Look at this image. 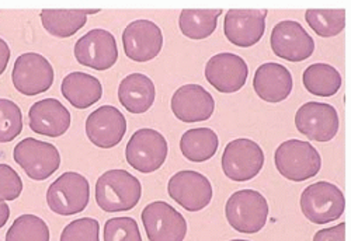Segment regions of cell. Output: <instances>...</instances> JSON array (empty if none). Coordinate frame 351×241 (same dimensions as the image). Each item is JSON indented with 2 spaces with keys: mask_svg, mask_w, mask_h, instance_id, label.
Wrapping results in <instances>:
<instances>
[{
  "mask_svg": "<svg viewBox=\"0 0 351 241\" xmlns=\"http://www.w3.org/2000/svg\"><path fill=\"white\" fill-rule=\"evenodd\" d=\"M155 97V84L146 75L131 73L120 83V103L131 114H143L148 111L154 105Z\"/></svg>",
  "mask_w": 351,
  "mask_h": 241,
  "instance_id": "obj_22",
  "label": "cell"
},
{
  "mask_svg": "<svg viewBox=\"0 0 351 241\" xmlns=\"http://www.w3.org/2000/svg\"><path fill=\"white\" fill-rule=\"evenodd\" d=\"M267 10L230 9L225 14L223 34L226 40L241 48L256 45L266 31Z\"/></svg>",
  "mask_w": 351,
  "mask_h": 241,
  "instance_id": "obj_16",
  "label": "cell"
},
{
  "mask_svg": "<svg viewBox=\"0 0 351 241\" xmlns=\"http://www.w3.org/2000/svg\"><path fill=\"white\" fill-rule=\"evenodd\" d=\"M127 134V119L123 112L112 105H103L86 119V135L101 149L120 144Z\"/></svg>",
  "mask_w": 351,
  "mask_h": 241,
  "instance_id": "obj_18",
  "label": "cell"
},
{
  "mask_svg": "<svg viewBox=\"0 0 351 241\" xmlns=\"http://www.w3.org/2000/svg\"><path fill=\"white\" fill-rule=\"evenodd\" d=\"M230 241H249V240H230Z\"/></svg>",
  "mask_w": 351,
  "mask_h": 241,
  "instance_id": "obj_37",
  "label": "cell"
},
{
  "mask_svg": "<svg viewBox=\"0 0 351 241\" xmlns=\"http://www.w3.org/2000/svg\"><path fill=\"white\" fill-rule=\"evenodd\" d=\"M123 45L127 58L134 62H149L162 51V29L151 20H135L124 29Z\"/></svg>",
  "mask_w": 351,
  "mask_h": 241,
  "instance_id": "obj_15",
  "label": "cell"
},
{
  "mask_svg": "<svg viewBox=\"0 0 351 241\" xmlns=\"http://www.w3.org/2000/svg\"><path fill=\"white\" fill-rule=\"evenodd\" d=\"M23 192V181L9 164L0 163V202L14 201Z\"/></svg>",
  "mask_w": 351,
  "mask_h": 241,
  "instance_id": "obj_33",
  "label": "cell"
},
{
  "mask_svg": "<svg viewBox=\"0 0 351 241\" xmlns=\"http://www.w3.org/2000/svg\"><path fill=\"white\" fill-rule=\"evenodd\" d=\"M61 92L72 107L86 110L103 97V86L97 77L89 73L72 72L62 80Z\"/></svg>",
  "mask_w": 351,
  "mask_h": 241,
  "instance_id": "obj_23",
  "label": "cell"
},
{
  "mask_svg": "<svg viewBox=\"0 0 351 241\" xmlns=\"http://www.w3.org/2000/svg\"><path fill=\"white\" fill-rule=\"evenodd\" d=\"M171 111L182 123L208 120L215 111V100L210 92L199 84H184L171 97Z\"/></svg>",
  "mask_w": 351,
  "mask_h": 241,
  "instance_id": "obj_19",
  "label": "cell"
},
{
  "mask_svg": "<svg viewBox=\"0 0 351 241\" xmlns=\"http://www.w3.org/2000/svg\"><path fill=\"white\" fill-rule=\"evenodd\" d=\"M142 186L125 170H108L96 183V202L104 212H125L139 203Z\"/></svg>",
  "mask_w": 351,
  "mask_h": 241,
  "instance_id": "obj_1",
  "label": "cell"
},
{
  "mask_svg": "<svg viewBox=\"0 0 351 241\" xmlns=\"http://www.w3.org/2000/svg\"><path fill=\"white\" fill-rule=\"evenodd\" d=\"M301 210L304 216L316 225H326L337 220L346 207L341 190L328 181H317L308 186L301 195Z\"/></svg>",
  "mask_w": 351,
  "mask_h": 241,
  "instance_id": "obj_5",
  "label": "cell"
},
{
  "mask_svg": "<svg viewBox=\"0 0 351 241\" xmlns=\"http://www.w3.org/2000/svg\"><path fill=\"white\" fill-rule=\"evenodd\" d=\"M53 68L49 60L36 52L20 55L13 66L12 81L23 96H38L51 88L53 83Z\"/></svg>",
  "mask_w": 351,
  "mask_h": 241,
  "instance_id": "obj_9",
  "label": "cell"
},
{
  "mask_svg": "<svg viewBox=\"0 0 351 241\" xmlns=\"http://www.w3.org/2000/svg\"><path fill=\"white\" fill-rule=\"evenodd\" d=\"M270 214L267 199L258 191L241 190L232 194L225 205L228 223L239 233L254 234L266 226Z\"/></svg>",
  "mask_w": 351,
  "mask_h": 241,
  "instance_id": "obj_3",
  "label": "cell"
},
{
  "mask_svg": "<svg viewBox=\"0 0 351 241\" xmlns=\"http://www.w3.org/2000/svg\"><path fill=\"white\" fill-rule=\"evenodd\" d=\"M313 241H346V223L341 222L333 227L319 230L313 236Z\"/></svg>",
  "mask_w": 351,
  "mask_h": 241,
  "instance_id": "obj_34",
  "label": "cell"
},
{
  "mask_svg": "<svg viewBox=\"0 0 351 241\" xmlns=\"http://www.w3.org/2000/svg\"><path fill=\"white\" fill-rule=\"evenodd\" d=\"M14 162L36 181H44L55 174L61 166V155L52 143L34 138H25L13 150Z\"/></svg>",
  "mask_w": 351,
  "mask_h": 241,
  "instance_id": "obj_7",
  "label": "cell"
},
{
  "mask_svg": "<svg viewBox=\"0 0 351 241\" xmlns=\"http://www.w3.org/2000/svg\"><path fill=\"white\" fill-rule=\"evenodd\" d=\"M75 58L86 68L95 71H108L119 59L115 37L103 28L90 29L75 44Z\"/></svg>",
  "mask_w": 351,
  "mask_h": 241,
  "instance_id": "obj_12",
  "label": "cell"
},
{
  "mask_svg": "<svg viewBox=\"0 0 351 241\" xmlns=\"http://www.w3.org/2000/svg\"><path fill=\"white\" fill-rule=\"evenodd\" d=\"M339 114L326 103L309 101L298 108L295 127L300 134L315 142H329L339 132Z\"/></svg>",
  "mask_w": 351,
  "mask_h": 241,
  "instance_id": "obj_14",
  "label": "cell"
},
{
  "mask_svg": "<svg viewBox=\"0 0 351 241\" xmlns=\"http://www.w3.org/2000/svg\"><path fill=\"white\" fill-rule=\"evenodd\" d=\"M10 218V207L6 202H0V229H2Z\"/></svg>",
  "mask_w": 351,
  "mask_h": 241,
  "instance_id": "obj_36",
  "label": "cell"
},
{
  "mask_svg": "<svg viewBox=\"0 0 351 241\" xmlns=\"http://www.w3.org/2000/svg\"><path fill=\"white\" fill-rule=\"evenodd\" d=\"M308 25L322 38L339 36L346 27L344 9H309L305 13Z\"/></svg>",
  "mask_w": 351,
  "mask_h": 241,
  "instance_id": "obj_28",
  "label": "cell"
},
{
  "mask_svg": "<svg viewBox=\"0 0 351 241\" xmlns=\"http://www.w3.org/2000/svg\"><path fill=\"white\" fill-rule=\"evenodd\" d=\"M28 125L38 135L62 136L71 128V112L56 99L37 101L28 111Z\"/></svg>",
  "mask_w": 351,
  "mask_h": 241,
  "instance_id": "obj_20",
  "label": "cell"
},
{
  "mask_svg": "<svg viewBox=\"0 0 351 241\" xmlns=\"http://www.w3.org/2000/svg\"><path fill=\"white\" fill-rule=\"evenodd\" d=\"M104 241H142L138 223L132 218H112L104 225Z\"/></svg>",
  "mask_w": 351,
  "mask_h": 241,
  "instance_id": "obj_31",
  "label": "cell"
},
{
  "mask_svg": "<svg viewBox=\"0 0 351 241\" xmlns=\"http://www.w3.org/2000/svg\"><path fill=\"white\" fill-rule=\"evenodd\" d=\"M169 196L189 212H198L207 207L214 196L210 179L197 171L184 170L176 173L167 184Z\"/></svg>",
  "mask_w": 351,
  "mask_h": 241,
  "instance_id": "obj_11",
  "label": "cell"
},
{
  "mask_svg": "<svg viewBox=\"0 0 351 241\" xmlns=\"http://www.w3.org/2000/svg\"><path fill=\"white\" fill-rule=\"evenodd\" d=\"M221 14V9H184L179 17L180 31L190 40H206L214 34Z\"/></svg>",
  "mask_w": 351,
  "mask_h": 241,
  "instance_id": "obj_25",
  "label": "cell"
},
{
  "mask_svg": "<svg viewBox=\"0 0 351 241\" xmlns=\"http://www.w3.org/2000/svg\"><path fill=\"white\" fill-rule=\"evenodd\" d=\"M249 66L239 55L222 52L214 55L206 66L207 81L219 93H237L247 81Z\"/></svg>",
  "mask_w": 351,
  "mask_h": 241,
  "instance_id": "obj_17",
  "label": "cell"
},
{
  "mask_svg": "<svg viewBox=\"0 0 351 241\" xmlns=\"http://www.w3.org/2000/svg\"><path fill=\"white\" fill-rule=\"evenodd\" d=\"M41 21L47 31L58 38H69L87 23L86 10H43Z\"/></svg>",
  "mask_w": 351,
  "mask_h": 241,
  "instance_id": "obj_27",
  "label": "cell"
},
{
  "mask_svg": "<svg viewBox=\"0 0 351 241\" xmlns=\"http://www.w3.org/2000/svg\"><path fill=\"white\" fill-rule=\"evenodd\" d=\"M218 147V135L210 128L189 129L180 139L182 155L191 163H204L213 159Z\"/></svg>",
  "mask_w": 351,
  "mask_h": 241,
  "instance_id": "obj_24",
  "label": "cell"
},
{
  "mask_svg": "<svg viewBox=\"0 0 351 241\" xmlns=\"http://www.w3.org/2000/svg\"><path fill=\"white\" fill-rule=\"evenodd\" d=\"M23 112L8 99H0V143L14 140L23 131Z\"/></svg>",
  "mask_w": 351,
  "mask_h": 241,
  "instance_id": "obj_30",
  "label": "cell"
},
{
  "mask_svg": "<svg viewBox=\"0 0 351 241\" xmlns=\"http://www.w3.org/2000/svg\"><path fill=\"white\" fill-rule=\"evenodd\" d=\"M294 87L291 72L281 64L267 62L257 68L253 77L256 94L271 104L281 103L289 97Z\"/></svg>",
  "mask_w": 351,
  "mask_h": 241,
  "instance_id": "obj_21",
  "label": "cell"
},
{
  "mask_svg": "<svg viewBox=\"0 0 351 241\" xmlns=\"http://www.w3.org/2000/svg\"><path fill=\"white\" fill-rule=\"evenodd\" d=\"M270 45L278 58L288 62H304L315 51V40L294 20H284L274 25Z\"/></svg>",
  "mask_w": 351,
  "mask_h": 241,
  "instance_id": "obj_13",
  "label": "cell"
},
{
  "mask_svg": "<svg viewBox=\"0 0 351 241\" xmlns=\"http://www.w3.org/2000/svg\"><path fill=\"white\" fill-rule=\"evenodd\" d=\"M141 219L149 241H184L186 238V219L165 201L146 205Z\"/></svg>",
  "mask_w": 351,
  "mask_h": 241,
  "instance_id": "obj_10",
  "label": "cell"
},
{
  "mask_svg": "<svg viewBox=\"0 0 351 241\" xmlns=\"http://www.w3.org/2000/svg\"><path fill=\"white\" fill-rule=\"evenodd\" d=\"M6 241H49V227L36 215H21L8 230Z\"/></svg>",
  "mask_w": 351,
  "mask_h": 241,
  "instance_id": "obj_29",
  "label": "cell"
},
{
  "mask_svg": "<svg viewBox=\"0 0 351 241\" xmlns=\"http://www.w3.org/2000/svg\"><path fill=\"white\" fill-rule=\"evenodd\" d=\"M274 163L284 178L302 183L317 175L322 167V157L309 142L289 139L277 147Z\"/></svg>",
  "mask_w": 351,
  "mask_h": 241,
  "instance_id": "obj_2",
  "label": "cell"
},
{
  "mask_svg": "<svg viewBox=\"0 0 351 241\" xmlns=\"http://www.w3.org/2000/svg\"><path fill=\"white\" fill-rule=\"evenodd\" d=\"M90 201V184L79 173L68 171L58 177L47 191V203L53 214L61 216L77 215Z\"/></svg>",
  "mask_w": 351,
  "mask_h": 241,
  "instance_id": "obj_4",
  "label": "cell"
},
{
  "mask_svg": "<svg viewBox=\"0 0 351 241\" xmlns=\"http://www.w3.org/2000/svg\"><path fill=\"white\" fill-rule=\"evenodd\" d=\"M304 87L313 96L332 97L341 87V75L328 64H313L302 75Z\"/></svg>",
  "mask_w": 351,
  "mask_h": 241,
  "instance_id": "obj_26",
  "label": "cell"
},
{
  "mask_svg": "<svg viewBox=\"0 0 351 241\" xmlns=\"http://www.w3.org/2000/svg\"><path fill=\"white\" fill-rule=\"evenodd\" d=\"M10 56H12V51L8 45V42L0 38V76H2L9 65V60H10Z\"/></svg>",
  "mask_w": 351,
  "mask_h": 241,
  "instance_id": "obj_35",
  "label": "cell"
},
{
  "mask_svg": "<svg viewBox=\"0 0 351 241\" xmlns=\"http://www.w3.org/2000/svg\"><path fill=\"white\" fill-rule=\"evenodd\" d=\"M169 144L165 136L151 128L138 129L127 143V163L142 174L158 171L167 159Z\"/></svg>",
  "mask_w": 351,
  "mask_h": 241,
  "instance_id": "obj_6",
  "label": "cell"
},
{
  "mask_svg": "<svg viewBox=\"0 0 351 241\" xmlns=\"http://www.w3.org/2000/svg\"><path fill=\"white\" fill-rule=\"evenodd\" d=\"M265 166V152L252 139L230 140L222 153L223 174L237 183L253 179Z\"/></svg>",
  "mask_w": 351,
  "mask_h": 241,
  "instance_id": "obj_8",
  "label": "cell"
},
{
  "mask_svg": "<svg viewBox=\"0 0 351 241\" xmlns=\"http://www.w3.org/2000/svg\"><path fill=\"white\" fill-rule=\"evenodd\" d=\"M99 236V222L92 218H82L71 222L62 230L60 241H100Z\"/></svg>",
  "mask_w": 351,
  "mask_h": 241,
  "instance_id": "obj_32",
  "label": "cell"
}]
</instances>
